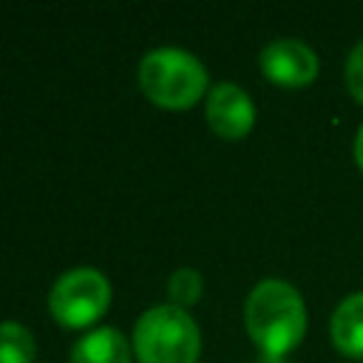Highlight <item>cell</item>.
<instances>
[{
    "label": "cell",
    "instance_id": "8992f818",
    "mask_svg": "<svg viewBox=\"0 0 363 363\" xmlns=\"http://www.w3.org/2000/svg\"><path fill=\"white\" fill-rule=\"evenodd\" d=\"M207 125L221 139H244L255 125V105L250 94L235 82H216L204 102Z\"/></svg>",
    "mask_w": 363,
    "mask_h": 363
},
{
    "label": "cell",
    "instance_id": "8fae6325",
    "mask_svg": "<svg viewBox=\"0 0 363 363\" xmlns=\"http://www.w3.org/2000/svg\"><path fill=\"white\" fill-rule=\"evenodd\" d=\"M343 77H346V88H349V94H352L357 102H363V40L349 51Z\"/></svg>",
    "mask_w": 363,
    "mask_h": 363
},
{
    "label": "cell",
    "instance_id": "52a82bcc",
    "mask_svg": "<svg viewBox=\"0 0 363 363\" xmlns=\"http://www.w3.org/2000/svg\"><path fill=\"white\" fill-rule=\"evenodd\" d=\"M133 346L113 326H99L71 346V363H130Z\"/></svg>",
    "mask_w": 363,
    "mask_h": 363
},
{
    "label": "cell",
    "instance_id": "30bf717a",
    "mask_svg": "<svg viewBox=\"0 0 363 363\" xmlns=\"http://www.w3.org/2000/svg\"><path fill=\"white\" fill-rule=\"evenodd\" d=\"M204 292V278L199 269L193 267H179L170 281H167V295H170V303L179 306V309H187L193 306Z\"/></svg>",
    "mask_w": 363,
    "mask_h": 363
},
{
    "label": "cell",
    "instance_id": "5b68a950",
    "mask_svg": "<svg viewBox=\"0 0 363 363\" xmlns=\"http://www.w3.org/2000/svg\"><path fill=\"white\" fill-rule=\"evenodd\" d=\"M258 62L264 77L284 88H301L318 77V54L312 51V45L295 37H281L267 43L261 48Z\"/></svg>",
    "mask_w": 363,
    "mask_h": 363
},
{
    "label": "cell",
    "instance_id": "9c48e42d",
    "mask_svg": "<svg viewBox=\"0 0 363 363\" xmlns=\"http://www.w3.org/2000/svg\"><path fill=\"white\" fill-rule=\"evenodd\" d=\"M34 354H37L34 335L17 320H3L0 323V363H31Z\"/></svg>",
    "mask_w": 363,
    "mask_h": 363
},
{
    "label": "cell",
    "instance_id": "7c38bea8",
    "mask_svg": "<svg viewBox=\"0 0 363 363\" xmlns=\"http://www.w3.org/2000/svg\"><path fill=\"white\" fill-rule=\"evenodd\" d=\"M354 162H357V167L363 170V125H360L357 133H354Z\"/></svg>",
    "mask_w": 363,
    "mask_h": 363
},
{
    "label": "cell",
    "instance_id": "7a4b0ae2",
    "mask_svg": "<svg viewBox=\"0 0 363 363\" xmlns=\"http://www.w3.org/2000/svg\"><path fill=\"white\" fill-rule=\"evenodd\" d=\"M139 88L159 108L182 111L196 105L207 91L204 62L176 45H159L139 62Z\"/></svg>",
    "mask_w": 363,
    "mask_h": 363
},
{
    "label": "cell",
    "instance_id": "3957f363",
    "mask_svg": "<svg viewBox=\"0 0 363 363\" xmlns=\"http://www.w3.org/2000/svg\"><path fill=\"white\" fill-rule=\"evenodd\" d=\"M130 346L139 363H196L201 354V332L187 309L159 303L139 315Z\"/></svg>",
    "mask_w": 363,
    "mask_h": 363
},
{
    "label": "cell",
    "instance_id": "ba28073f",
    "mask_svg": "<svg viewBox=\"0 0 363 363\" xmlns=\"http://www.w3.org/2000/svg\"><path fill=\"white\" fill-rule=\"evenodd\" d=\"M329 335L337 352L346 357H363V292H352L335 306Z\"/></svg>",
    "mask_w": 363,
    "mask_h": 363
},
{
    "label": "cell",
    "instance_id": "6da1fadb",
    "mask_svg": "<svg viewBox=\"0 0 363 363\" xmlns=\"http://www.w3.org/2000/svg\"><path fill=\"white\" fill-rule=\"evenodd\" d=\"M244 326L261 354L278 360L301 346L306 335V303L292 284L264 278L247 295Z\"/></svg>",
    "mask_w": 363,
    "mask_h": 363
},
{
    "label": "cell",
    "instance_id": "277c9868",
    "mask_svg": "<svg viewBox=\"0 0 363 363\" xmlns=\"http://www.w3.org/2000/svg\"><path fill=\"white\" fill-rule=\"evenodd\" d=\"M111 306V284L96 267H74L62 272L51 292V318L65 329H85L99 320Z\"/></svg>",
    "mask_w": 363,
    "mask_h": 363
}]
</instances>
